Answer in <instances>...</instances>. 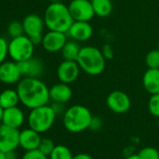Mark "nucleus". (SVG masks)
<instances>
[{"label":"nucleus","mask_w":159,"mask_h":159,"mask_svg":"<svg viewBox=\"0 0 159 159\" xmlns=\"http://www.w3.org/2000/svg\"><path fill=\"white\" fill-rule=\"evenodd\" d=\"M16 90L20 102L30 110L47 105L50 101V89L39 78L25 77L19 82Z\"/></svg>","instance_id":"f257e3e1"},{"label":"nucleus","mask_w":159,"mask_h":159,"mask_svg":"<svg viewBox=\"0 0 159 159\" xmlns=\"http://www.w3.org/2000/svg\"><path fill=\"white\" fill-rule=\"evenodd\" d=\"M43 20L49 30L64 33L68 31L74 22L68 7L62 2L51 3L45 10Z\"/></svg>","instance_id":"f03ea898"},{"label":"nucleus","mask_w":159,"mask_h":159,"mask_svg":"<svg viewBox=\"0 0 159 159\" xmlns=\"http://www.w3.org/2000/svg\"><path fill=\"white\" fill-rule=\"evenodd\" d=\"M77 63L80 68L90 76L100 75L106 67V58L101 50L95 46L82 47Z\"/></svg>","instance_id":"7ed1b4c3"},{"label":"nucleus","mask_w":159,"mask_h":159,"mask_svg":"<svg viewBox=\"0 0 159 159\" xmlns=\"http://www.w3.org/2000/svg\"><path fill=\"white\" fill-rule=\"evenodd\" d=\"M92 117L88 108L83 105H73L66 109L63 114V124L68 132L81 133L89 129Z\"/></svg>","instance_id":"20e7f679"},{"label":"nucleus","mask_w":159,"mask_h":159,"mask_svg":"<svg viewBox=\"0 0 159 159\" xmlns=\"http://www.w3.org/2000/svg\"><path fill=\"white\" fill-rule=\"evenodd\" d=\"M56 116L52 106L48 104L40 106L32 109L29 112L27 118L28 125L40 134L44 133L53 125Z\"/></svg>","instance_id":"39448f33"},{"label":"nucleus","mask_w":159,"mask_h":159,"mask_svg":"<svg viewBox=\"0 0 159 159\" xmlns=\"http://www.w3.org/2000/svg\"><path fill=\"white\" fill-rule=\"evenodd\" d=\"M35 44L25 35L11 39L9 42V56L14 62H21L33 57Z\"/></svg>","instance_id":"423d86ee"},{"label":"nucleus","mask_w":159,"mask_h":159,"mask_svg":"<svg viewBox=\"0 0 159 159\" xmlns=\"http://www.w3.org/2000/svg\"><path fill=\"white\" fill-rule=\"evenodd\" d=\"M24 32L35 45L41 44L45 23L39 15L32 13L25 17L23 21Z\"/></svg>","instance_id":"0eeeda50"},{"label":"nucleus","mask_w":159,"mask_h":159,"mask_svg":"<svg viewBox=\"0 0 159 159\" xmlns=\"http://www.w3.org/2000/svg\"><path fill=\"white\" fill-rule=\"evenodd\" d=\"M67 7L74 21L90 22L95 16L91 0H71Z\"/></svg>","instance_id":"6e6552de"},{"label":"nucleus","mask_w":159,"mask_h":159,"mask_svg":"<svg viewBox=\"0 0 159 159\" xmlns=\"http://www.w3.org/2000/svg\"><path fill=\"white\" fill-rule=\"evenodd\" d=\"M20 146V131L18 128L0 124V150L4 152L15 151Z\"/></svg>","instance_id":"1a4fd4ad"},{"label":"nucleus","mask_w":159,"mask_h":159,"mask_svg":"<svg viewBox=\"0 0 159 159\" xmlns=\"http://www.w3.org/2000/svg\"><path fill=\"white\" fill-rule=\"evenodd\" d=\"M106 104L112 112L117 114H123L130 110L131 99L125 92L115 90L108 95L106 98Z\"/></svg>","instance_id":"9d476101"},{"label":"nucleus","mask_w":159,"mask_h":159,"mask_svg":"<svg viewBox=\"0 0 159 159\" xmlns=\"http://www.w3.org/2000/svg\"><path fill=\"white\" fill-rule=\"evenodd\" d=\"M66 36V33L64 32L49 30V32L43 35L41 45L43 49L49 52H61L64 45L67 41Z\"/></svg>","instance_id":"9b49d317"},{"label":"nucleus","mask_w":159,"mask_h":159,"mask_svg":"<svg viewBox=\"0 0 159 159\" xmlns=\"http://www.w3.org/2000/svg\"><path fill=\"white\" fill-rule=\"evenodd\" d=\"M80 68L77 61H68L64 60L61 62L57 67V78L61 83L64 84H72L79 77Z\"/></svg>","instance_id":"f8f14e48"},{"label":"nucleus","mask_w":159,"mask_h":159,"mask_svg":"<svg viewBox=\"0 0 159 159\" xmlns=\"http://www.w3.org/2000/svg\"><path fill=\"white\" fill-rule=\"evenodd\" d=\"M22 73L17 62L5 61L0 64V82L6 84H17L21 81Z\"/></svg>","instance_id":"ddd939ff"},{"label":"nucleus","mask_w":159,"mask_h":159,"mask_svg":"<svg viewBox=\"0 0 159 159\" xmlns=\"http://www.w3.org/2000/svg\"><path fill=\"white\" fill-rule=\"evenodd\" d=\"M66 35L75 41L84 42L87 41L93 36V27L89 22L74 21L69 27Z\"/></svg>","instance_id":"4468645a"},{"label":"nucleus","mask_w":159,"mask_h":159,"mask_svg":"<svg viewBox=\"0 0 159 159\" xmlns=\"http://www.w3.org/2000/svg\"><path fill=\"white\" fill-rule=\"evenodd\" d=\"M17 64L22 76L25 77L39 78L44 71V65L39 58L31 57L30 59L17 62Z\"/></svg>","instance_id":"2eb2a0df"},{"label":"nucleus","mask_w":159,"mask_h":159,"mask_svg":"<svg viewBox=\"0 0 159 159\" xmlns=\"http://www.w3.org/2000/svg\"><path fill=\"white\" fill-rule=\"evenodd\" d=\"M41 141L40 133L32 128H26L20 131V147L25 152L38 150Z\"/></svg>","instance_id":"dca6fc26"},{"label":"nucleus","mask_w":159,"mask_h":159,"mask_svg":"<svg viewBox=\"0 0 159 159\" xmlns=\"http://www.w3.org/2000/svg\"><path fill=\"white\" fill-rule=\"evenodd\" d=\"M50 100L52 102L57 103H66L68 102L72 98V89L70 88L69 84L59 83L54 85H52L50 90Z\"/></svg>","instance_id":"f3484780"},{"label":"nucleus","mask_w":159,"mask_h":159,"mask_svg":"<svg viewBox=\"0 0 159 159\" xmlns=\"http://www.w3.org/2000/svg\"><path fill=\"white\" fill-rule=\"evenodd\" d=\"M24 122H25V113L19 107L15 106L4 110L2 124L19 129V127L23 125Z\"/></svg>","instance_id":"a211bd4d"},{"label":"nucleus","mask_w":159,"mask_h":159,"mask_svg":"<svg viewBox=\"0 0 159 159\" xmlns=\"http://www.w3.org/2000/svg\"><path fill=\"white\" fill-rule=\"evenodd\" d=\"M144 89L150 95L159 93V68H148L142 77Z\"/></svg>","instance_id":"6ab92c4d"},{"label":"nucleus","mask_w":159,"mask_h":159,"mask_svg":"<svg viewBox=\"0 0 159 159\" xmlns=\"http://www.w3.org/2000/svg\"><path fill=\"white\" fill-rule=\"evenodd\" d=\"M20 102V98L17 90L5 89L0 93V106L4 110L18 106Z\"/></svg>","instance_id":"aec40b11"},{"label":"nucleus","mask_w":159,"mask_h":159,"mask_svg":"<svg viewBox=\"0 0 159 159\" xmlns=\"http://www.w3.org/2000/svg\"><path fill=\"white\" fill-rule=\"evenodd\" d=\"M81 49L82 47H80L79 42L72 39V40L66 42L63 49L61 50V53H62L64 60L77 61V58L79 56L80 52H81Z\"/></svg>","instance_id":"412c9836"},{"label":"nucleus","mask_w":159,"mask_h":159,"mask_svg":"<svg viewBox=\"0 0 159 159\" xmlns=\"http://www.w3.org/2000/svg\"><path fill=\"white\" fill-rule=\"evenodd\" d=\"M95 15L104 18L109 16L113 10L111 0H91Z\"/></svg>","instance_id":"4be33fe9"},{"label":"nucleus","mask_w":159,"mask_h":159,"mask_svg":"<svg viewBox=\"0 0 159 159\" xmlns=\"http://www.w3.org/2000/svg\"><path fill=\"white\" fill-rule=\"evenodd\" d=\"M73 154L68 147L65 145H56L50 154V159H72Z\"/></svg>","instance_id":"5701e85b"},{"label":"nucleus","mask_w":159,"mask_h":159,"mask_svg":"<svg viewBox=\"0 0 159 159\" xmlns=\"http://www.w3.org/2000/svg\"><path fill=\"white\" fill-rule=\"evenodd\" d=\"M145 63L148 68H159V50L150 51L145 57Z\"/></svg>","instance_id":"b1692460"},{"label":"nucleus","mask_w":159,"mask_h":159,"mask_svg":"<svg viewBox=\"0 0 159 159\" xmlns=\"http://www.w3.org/2000/svg\"><path fill=\"white\" fill-rule=\"evenodd\" d=\"M141 159H159V151L154 147H144L138 152Z\"/></svg>","instance_id":"393cba45"},{"label":"nucleus","mask_w":159,"mask_h":159,"mask_svg":"<svg viewBox=\"0 0 159 159\" xmlns=\"http://www.w3.org/2000/svg\"><path fill=\"white\" fill-rule=\"evenodd\" d=\"M148 110L152 116L159 118V93L151 95L148 101Z\"/></svg>","instance_id":"a878e982"},{"label":"nucleus","mask_w":159,"mask_h":159,"mask_svg":"<svg viewBox=\"0 0 159 159\" xmlns=\"http://www.w3.org/2000/svg\"><path fill=\"white\" fill-rule=\"evenodd\" d=\"M8 33H9V35H10V37L11 39L22 36V35H25L23 23H20L18 21L11 22L8 26Z\"/></svg>","instance_id":"bb28decb"},{"label":"nucleus","mask_w":159,"mask_h":159,"mask_svg":"<svg viewBox=\"0 0 159 159\" xmlns=\"http://www.w3.org/2000/svg\"><path fill=\"white\" fill-rule=\"evenodd\" d=\"M55 146L56 145L54 144L52 139H51L49 138H44V139H41V141L39 143L38 150L40 151L43 154L50 156V154L52 153V152L53 151Z\"/></svg>","instance_id":"cd10ccee"},{"label":"nucleus","mask_w":159,"mask_h":159,"mask_svg":"<svg viewBox=\"0 0 159 159\" xmlns=\"http://www.w3.org/2000/svg\"><path fill=\"white\" fill-rule=\"evenodd\" d=\"M9 55V42L0 37V64L6 61L7 56Z\"/></svg>","instance_id":"c85d7f7f"},{"label":"nucleus","mask_w":159,"mask_h":159,"mask_svg":"<svg viewBox=\"0 0 159 159\" xmlns=\"http://www.w3.org/2000/svg\"><path fill=\"white\" fill-rule=\"evenodd\" d=\"M22 159H50L49 156L43 154L39 150H33V151H27L23 155Z\"/></svg>","instance_id":"c756f323"},{"label":"nucleus","mask_w":159,"mask_h":159,"mask_svg":"<svg viewBox=\"0 0 159 159\" xmlns=\"http://www.w3.org/2000/svg\"><path fill=\"white\" fill-rule=\"evenodd\" d=\"M102 127V120L101 118L98 117V116H93L90 125H89V129H91L92 131H98Z\"/></svg>","instance_id":"7c9ffc66"},{"label":"nucleus","mask_w":159,"mask_h":159,"mask_svg":"<svg viewBox=\"0 0 159 159\" xmlns=\"http://www.w3.org/2000/svg\"><path fill=\"white\" fill-rule=\"evenodd\" d=\"M104 57L106 58V60H111L114 56V52H113V49L110 44H104L101 50Z\"/></svg>","instance_id":"2f4dec72"},{"label":"nucleus","mask_w":159,"mask_h":159,"mask_svg":"<svg viewBox=\"0 0 159 159\" xmlns=\"http://www.w3.org/2000/svg\"><path fill=\"white\" fill-rule=\"evenodd\" d=\"M52 108L53 109L54 112L56 115H59V114H64L65 111H66V109L64 107V104L63 103H57V102H52V104L51 105Z\"/></svg>","instance_id":"473e14b6"},{"label":"nucleus","mask_w":159,"mask_h":159,"mask_svg":"<svg viewBox=\"0 0 159 159\" xmlns=\"http://www.w3.org/2000/svg\"><path fill=\"white\" fill-rule=\"evenodd\" d=\"M72 159H94V158L88 153L82 152V153H78V154L74 155Z\"/></svg>","instance_id":"72a5a7b5"},{"label":"nucleus","mask_w":159,"mask_h":159,"mask_svg":"<svg viewBox=\"0 0 159 159\" xmlns=\"http://www.w3.org/2000/svg\"><path fill=\"white\" fill-rule=\"evenodd\" d=\"M6 157H7V159H16L15 151H11V152H6Z\"/></svg>","instance_id":"f704fd0d"},{"label":"nucleus","mask_w":159,"mask_h":159,"mask_svg":"<svg viewBox=\"0 0 159 159\" xmlns=\"http://www.w3.org/2000/svg\"><path fill=\"white\" fill-rule=\"evenodd\" d=\"M125 159H141L139 156V154L137 153H133V154H130V155H128V156H125Z\"/></svg>","instance_id":"c9c22d12"},{"label":"nucleus","mask_w":159,"mask_h":159,"mask_svg":"<svg viewBox=\"0 0 159 159\" xmlns=\"http://www.w3.org/2000/svg\"><path fill=\"white\" fill-rule=\"evenodd\" d=\"M3 111H4V109L0 106V124H2V117H3Z\"/></svg>","instance_id":"e433bc0d"},{"label":"nucleus","mask_w":159,"mask_h":159,"mask_svg":"<svg viewBox=\"0 0 159 159\" xmlns=\"http://www.w3.org/2000/svg\"><path fill=\"white\" fill-rule=\"evenodd\" d=\"M0 159H7L6 157V152H4L3 151L0 150Z\"/></svg>","instance_id":"4c0bfd02"},{"label":"nucleus","mask_w":159,"mask_h":159,"mask_svg":"<svg viewBox=\"0 0 159 159\" xmlns=\"http://www.w3.org/2000/svg\"><path fill=\"white\" fill-rule=\"evenodd\" d=\"M51 3H55V2H61V0H50Z\"/></svg>","instance_id":"58836bf2"},{"label":"nucleus","mask_w":159,"mask_h":159,"mask_svg":"<svg viewBox=\"0 0 159 159\" xmlns=\"http://www.w3.org/2000/svg\"><path fill=\"white\" fill-rule=\"evenodd\" d=\"M157 49L159 50V39H158V44H157Z\"/></svg>","instance_id":"ea45409f"},{"label":"nucleus","mask_w":159,"mask_h":159,"mask_svg":"<svg viewBox=\"0 0 159 159\" xmlns=\"http://www.w3.org/2000/svg\"><path fill=\"white\" fill-rule=\"evenodd\" d=\"M159 119V118H158ZM157 125H158V127H159V120H158V122H157Z\"/></svg>","instance_id":"a19ab883"}]
</instances>
